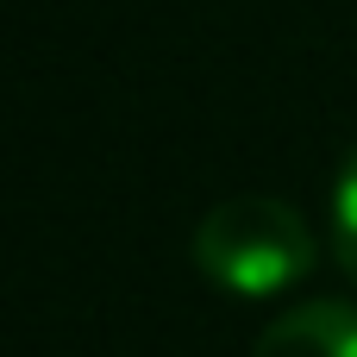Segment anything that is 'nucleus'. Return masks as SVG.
I'll list each match as a JSON object with an SVG mask.
<instances>
[{"instance_id": "nucleus-1", "label": "nucleus", "mask_w": 357, "mask_h": 357, "mask_svg": "<svg viewBox=\"0 0 357 357\" xmlns=\"http://www.w3.org/2000/svg\"><path fill=\"white\" fill-rule=\"evenodd\" d=\"M188 251H195V270L213 289L245 295V301L295 289L320 257L307 220L276 195H226V201H213L201 213Z\"/></svg>"}, {"instance_id": "nucleus-2", "label": "nucleus", "mask_w": 357, "mask_h": 357, "mask_svg": "<svg viewBox=\"0 0 357 357\" xmlns=\"http://www.w3.org/2000/svg\"><path fill=\"white\" fill-rule=\"evenodd\" d=\"M251 357H357V307L351 301H301L257 333Z\"/></svg>"}, {"instance_id": "nucleus-3", "label": "nucleus", "mask_w": 357, "mask_h": 357, "mask_svg": "<svg viewBox=\"0 0 357 357\" xmlns=\"http://www.w3.org/2000/svg\"><path fill=\"white\" fill-rule=\"evenodd\" d=\"M333 251H339L345 276L357 282V144L339 163V182H333Z\"/></svg>"}]
</instances>
